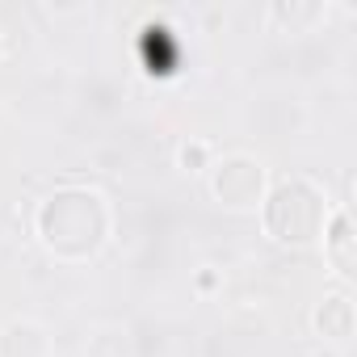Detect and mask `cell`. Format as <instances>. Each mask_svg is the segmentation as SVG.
I'll use <instances>...</instances> for the list:
<instances>
[{
    "label": "cell",
    "instance_id": "obj_1",
    "mask_svg": "<svg viewBox=\"0 0 357 357\" xmlns=\"http://www.w3.org/2000/svg\"><path fill=\"white\" fill-rule=\"evenodd\" d=\"M105 231H109L105 202L97 194H89V190H59L38 211L43 244L51 252H59V257H72V261L93 257L105 244Z\"/></svg>",
    "mask_w": 357,
    "mask_h": 357
},
{
    "label": "cell",
    "instance_id": "obj_2",
    "mask_svg": "<svg viewBox=\"0 0 357 357\" xmlns=\"http://www.w3.org/2000/svg\"><path fill=\"white\" fill-rule=\"evenodd\" d=\"M324 219H328V206H324L319 190L307 185V181H282L269 194V202H265V227L282 244H307V240H315L319 227H324Z\"/></svg>",
    "mask_w": 357,
    "mask_h": 357
},
{
    "label": "cell",
    "instance_id": "obj_3",
    "mask_svg": "<svg viewBox=\"0 0 357 357\" xmlns=\"http://www.w3.org/2000/svg\"><path fill=\"white\" fill-rule=\"evenodd\" d=\"M215 194L227 206H252L261 198V164H252L244 155L219 164V172H215Z\"/></svg>",
    "mask_w": 357,
    "mask_h": 357
},
{
    "label": "cell",
    "instance_id": "obj_4",
    "mask_svg": "<svg viewBox=\"0 0 357 357\" xmlns=\"http://www.w3.org/2000/svg\"><path fill=\"white\" fill-rule=\"evenodd\" d=\"M349 244H353L349 215H336V223H332V236H328V257H332V265H336L340 273H353V252H349Z\"/></svg>",
    "mask_w": 357,
    "mask_h": 357
},
{
    "label": "cell",
    "instance_id": "obj_5",
    "mask_svg": "<svg viewBox=\"0 0 357 357\" xmlns=\"http://www.w3.org/2000/svg\"><path fill=\"white\" fill-rule=\"evenodd\" d=\"M319 328H324L328 336L344 340L349 328H353V307H349V298H328V303L319 307Z\"/></svg>",
    "mask_w": 357,
    "mask_h": 357
},
{
    "label": "cell",
    "instance_id": "obj_6",
    "mask_svg": "<svg viewBox=\"0 0 357 357\" xmlns=\"http://www.w3.org/2000/svg\"><path fill=\"white\" fill-rule=\"evenodd\" d=\"M181 160H185V164H198V160H202V147H185Z\"/></svg>",
    "mask_w": 357,
    "mask_h": 357
}]
</instances>
